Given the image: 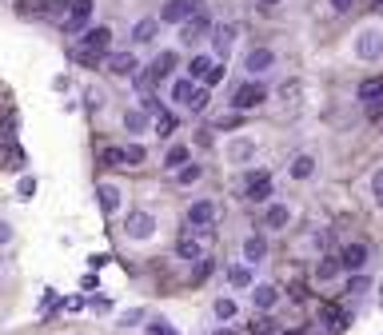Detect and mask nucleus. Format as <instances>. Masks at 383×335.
Instances as JSON below:
<instances>
[{
	"label": "nucleus",
	"mask_w": 383,
	"mask_h": 335,
	"mask_svg": "<svg viewBox=\"0 0 383 335\" xmlns=\"http://www.w3.org/2000/svg\"><path fill=\"white\" fill-rule=\"evenodd\" d=\"M252 304H256V312H272V307L280 304V287L256 284V287H252Z\"/></svg>",
	"instance_id": "nucleus-16"
},
{
	"label": "nucleus",
	"mask_w": 383,
	"mask_h": 335,
	"mask_svg": "<svg viewBox=\"0 0 383 335\" xmlns=\"http://www.w3.org/2000/svg\"><path fill=\"white\" fill-rule=\"evenodd\" d=\"M188 160H192L188 144H172L168 156H164V168H168V172H176V168H180V164H188Z\"/></svg>",
	"instance_id": "nucleus-27"
},
{
	"label": "nucleus",
	"mask_w": 383,
	"mask_h": 335,
	"mask_svg": "<svg viewBox=\"0 0 383 335\" xmlns=\"http://www.w3.org/2000/svg\"><path fill=\"white\" fill-rule=\"evenodd\" d=\"M104 68H108L112 76H124V80H128L132 72L140 68V60H136V52H108V56H104Z\"/></svg>",
	"instance_id": "nucleus-11"
},
{
	"label": "nucleus",
	"mask_w": 383,
	"mask_h": 335,
	"mask_svg": "<svg viewBox=\"0 0 383 335\" xmlns=\"http://www.w3.org/2000/svg\"><path fill=\"white\" fill-rule=\"evenodd\" d=\"M367 292H372V280L363 272H355L352 280H347V299H352V295H367Z\"/></svg>",
	"instance_id": "nucleus-35"
},
{
	"label": "nucleus",
	"mask_w": 383,
	"mask_h": 335,
	"mask_svg": "<svg viewBox=\"0 0 383 335\" xmlns=\"http://www.w3.org/2000/svg\"><path fill=\"white\" fill-rule=\"evenodd\" d=\"M263 100H268V88H263L260 80H248L243 88H236V96H232V108L240 112V116H248V112H256Z\"/></svg>",
	"instance_id": "nucleus-3"
},
{
	"label": "nucleus",
	"mask_w": 383,
	"mask_h": 335,
	"mask_svg": "<svg viewBox=\"0 0 383 335\" xmlns=\"http://www.w3.org/2000/svg\"><path fill=\"white\" fill-rule=\"evenodd\" d=\"M16 12L21 16H36V0H16Z\"/></svg>",
	"instance_id": "nucleus-47"
},
{
	"label": "nucleus",
	"mask_w": 383,
	"mask_h": 335,
	"mask_svg": "<svg viewBox=\"0 0 383 335\" xmlns=\"http://www.w3.org/2000/svg\"><path fill=\"white\" fill-rule=\"evenodd\" d=\"M16 188H21V196H32V192H36V180H32V176H21Z\"/></svg>",
	"instance_id": "nucleus-48"
},
{
	"label": "nucleus",
	"mask_w": 383,
	"mask_h": 335,
	"mask_svg": "<svg viewBox=\"0 0 383 335\" xmlns=\"http://www.w3.org/2000/svg\"><path fill=\"white\" fill-rule=\"evenodd\" d=\"M24 164V152L16 148L12 136H0V168H21Z\"/></svg>",
	"instance_id": "nucleus-20"
},
{
	"label": "nucleus",
	"mask_w": 383,
	"mask_h": 335,
	"mask_svg": "<svg viewBox=\"0 0 383 335\" xmlns=\"http://www.w3.org/2000/svg\"><path fill=\"white\" fill-rule=\"evenodd\" d=\"M327 4H332L335 12H352V4H355V0H327Z\"/></svg>",
	"instance_id": "nucleus-50"
},
{
	"label": "nucleus",
	"mask_w": 383,
	"mask_h": 335,
	"mask_svg": "<svg viewBox=\"0 0 383 335\" xmlns=\"http://www.w3.org/2000/svg\"><path fill=\"white\" fill-rule=\"evenodd\" d=\"M148 335H176V331H172L168 319H152V324H148Z\"/></svg>",
	"instance_id": "nucleus-44"
},
{
	"label": "nucleus",
	"mask_w": 383,
	"mask_h": 335,
	"mask_svg": "<svg viewBox=\"0 0 383 335\" xmlns=\"http://www.w3.org/2000/svg\"><path fill=\"white\" fill-rule=\"evenodd\" d=\"M188 228L192 232H200V235H212L216 228V200H196L188 208Z\"/></svg>",
	"instance_id": "nucleus-4"
},
{
	"label": "nucleus",
	"mask_w": 383,
	"mask_h": 335,
	"mask_svg": "<svg viewBox=\"0 0 383 335\" xmlns=\"http://www.w3.org/2000/svg\"><path fill=\"white\" fill-rule=\"evenodd\" d=\"M156 36H160V21H152V16L132 28V41H136V44H148V41H156Z\"/></svg>",
	"instance_id": "nucleus-25"
},
{
	"label": "nucleus",
	"mask_w": 383,
	"mask_h": 335,
	"mask_svg": "<svg viewBox=\"0 0 383 335\" xmlns=\"http://www.w3.org/2000/svg\"><path fill=\"white\" fill-rule=\"evenodd\" d=\"M188 108H192V116H204V112H208V88H192Z\"/></svg>",
	"instance_id": "nucleus-34"
},
{
	"label": "nucleus",
	"mask_w": 383,
	"mask_h": 335,
	"mask_svg": "<svg viewBox=\"0 0 383 335\" xmlns=\"http://www.w3.org/2000/svg\"><path fill=\"white\" fill-rule=\"evenodd\" d=\"M84 104H88V112H100V104H104V96L96 88H88L84 92Z\"/></svg>",
	"instance_id": "nucleus-45"
},
{
	"label": "nucleus",
	"mask_w": 383,
	"mask_h": 335,
	"mask_svg": "<svg viewBox=\"0 0 383 335\" xmlns=\"http://www.w3.org/2000/svg\"><path fill=\"white\" fill-rule=\"evenodd\" d=\"M68 4L72 0H36V16L48 24H64V16H68Z\"/></svg>",
	"instance_id": "nucleus-14"
},
{
	"label": "nucleus",
	"mask_w": 383,
	"mask_h": 335,
	"mask_svg": "<svg viewBox=\"0 0 383 335\" xmlns=\"http://www.w3.org/2000/svg\"><path fill=\"white\" fill-rule=\"evenodd\" d=\"M355 56H360L363 64L383 60V28H363L360 36H355Z\"/></svg>",
	"instance_id": "nucleus-2"
},
{
	"label": "nucleus",
	"mask_w": 383,
	"mask_h": 335,
	"mask_svg": "<svg viewBox=\"0 0 383 335\" xmlns=\"http://www.w3.org/2000/svg\"><path fill=\"white\" fill-rule=\"evenodd\" d=\"M379 304H383V284H379Z\"/></svg>",
	"instance_id": "nucleus-54"
},
{
	"label": "nucleus",
	"mask_w": 383,
	"mask_h": 335,
	"mask_svg": "<svg viewBox=\"0 0 383 335\" xmlns=\"http://www.w3.org/2000/svg\"><path fill=\"white\" fill-rule=\"evenodd\" d=\"M312 172H315L312 156H295L292 160V180H312Z\"/></svg>",
	"instance_id": "nucleus-31"
},
{
	"label": "nucleus",
	"mask_w": 383,
	"mask_h": 335,
	"mask_svg": "<svg viewBox=\"0 0 383 335\" xmlns=\"http://www.w3.org/2000/svg\"><path fill=\"white\" fill-rule=\"evenodd\" d=\"M9 240H12V228L9 223H0V244H9Z\"/></svg>",
	"instance_id": "nucleus-51"
},
{
	"label": "nucleus",
	"mask_w": 383,
	"mask_h": 335,
	"mask_svg": "<svg viewBox=\"0 0 383 335\" xmlns=\"http://www.w3.org/2000/svg\"><path fill=\"white\" fill-rule=\"evenodd\" d=\"M243 255H248V264H260L263 255H268V240L263 235H248L243 240Z\"/></svg>",
	"instance_id": "nucleus-24"
},
{
	"label": "nucleus",
	"mask_w": 383,
	"mask_h": 335,
	"mask_svg": "<svg viewBox=\"0 0 383 335\" xmlns=\"http://www.w3.org/2000/svg\"><path fill=\"white\" fill-rule=\"evenodd\" d=\"M120 152H124V164H144V148H140V144H124Z\"/></svg>",
	"instance_id": "nucleus-42"
},
{
	"label": "nucleus",
	"mask_w": 383,
	"mask_h": 335,
	"mask_svg": "<svg viewBox=\"0 0 383 335\" xmlns=\"http://www.w3.org/2000/svg\"><path fill=\"white\" fill-rule=\"evenodd\" d=\"M176 255H180V260H188V264H196V260L204 255V248H200V240L192 235V228L180 235V240H176Z\"/></svg>",
	"instance_id": "nucleus-19"
},
{
	"label": "nucleus",
	"mask_w": 383,
	"mask_h": 335,
	"mask_svg": "<svg viewBox=\"0 0 383 335\" xmlns=\"http://www.w3.org/2000/svg\"><path fill=\"white\" fill-rule=\"evenodd\" d=\"M108 44H112V28L108 24H96V28L84 32L80 48H72V60H80L84 68H96V64L108 56Z\"/></svg>",
	"instance_id": "nucleus-1"
},
{
	"label": "nucleus",
	"mask_w": 383,
	"mask_h": 335,
	"mask_svg": "<svg viewBox=\"0 0 383 335\" xmlns=\"http://www.w3.org/2000/svg\"><path fill=\"white\" fill-rule=\"evenodd\" d=\"M124 235H132V240H152L156 235V216L152 212H128L124 216Z\"/></svg>",
	"instance_id": "nucleus-7"
},
{
	"label": "nucleus",
	"mask_w": 383,
	"mask_h": 335,
	"mask_svg": "<svg viewBox=\"0 0 383 335\" xmlns=\"http://www.w3.org/2000/svg\"><path fill=\"white\" fill-rule=\"evenodd\" d=\"M288 220H292V212H288V203H272V208H268V216H263V223H268L272 232L288 228Z\"/></svg>",
	"instance_id": "nucleus-23"
},
{
	"label": "nucleus",
	"mask_w": 383,
	"mask_h": 335,
	"mask_svg": "<svg viewBox=\"0 0 383 335\" xmlns=\"http://www.w3.org/2000/svg\"><path fill=\"white\" fill-rule=\"evenodd\" d=\"M228 284H232V287H252V267H248V264L228 267Z\"/></svg>",
	"instance_id": "nucleus-32"
},
{
	"label": "nucleus",
	"mask_w": 383,
	"mask_h": 335,
	"mask_svg": "<svg viewBox=\"0 0 383 335\" xmlns=\"http://www.w3.org/2000/svg\"><path fill=\"white\" fill-rule=\"evenodd\" d=\"M176 64H180V60H176V52H160V56H156V60L148 64L152 80H156V84H160V80H168L172 72H176Z\"/></svg>",
	"instance_id": "nucleus-18"
},
{
	"label": "nucleus",
	"mask_w": 383,
	"mask_h": 335,
	"mask_svg": "<svg viewBox=\"0 0 383 335\" xmlns=\"http://www.w3.org/2000/svg\"><path fill=\"white\" fill-rule=\"evenodd\" d=\"M288 335H315L312 327H295V331H288Z\"/></svg>",
	"instance_id": "nucleus-52"
},
{
	"label": "nucleus",
	"mask_w": 383,
	"mask_h": 335,
	"mask_svg": "<svg viewBox=\"0 0 383 335\" xmlns=\"http://www.w3.org/2000/svg\"><path fill=\"white\" fill-rule=\"evenodd\" d=\"M200 176H204V168H200V164H192V160L176 168V184H180V188H188V184H196Z\"/></svg>",
	"instance_id": "nucleus-29"
},
{
	"label": "nucleus",
	"mask_w": 383,
	"mask_h": 335,
	"mask_svg": "<svg viewBox=\"0 0 383 335\" xmlns=\"http://www.w3.org/2000/svg\"><path fill=\"white\" fill-rule=\"evenodd\" d=\"M212 312H216V319H224V324H228V319H236V299H228V295H224V299H216V304H212Z\"/></svg>",
	"instance_id": "nucleus-36"
},
{
	"label": "nucleus",
	"mask_w": 383,
	"mask_h": 335,
	"mask_svg": "<svg viewBox=\"0 0 383 335\" xmlns=\"http://www.w3.org/2000/svg\"><path fill=\"white\" fill-rule=\"evenodd\" d=\"M96 200H100V212L104 216H116L120 212V188H116V184H96Z\"/></svg>",
	"instance_id": "nucleus-15"
},
{
	"label": "nucleus",
	"mask_w": 383,
	"mask_h": 335,
	"mask_svg": "<svg viewBox=\"0 0 383 335\" xmlns=\"http://www.w3.org/2000/svg\"><path fill=\"white\" fill-rule=\"evenodd\" d=\"M212 335H240V331H232V327H220V331H212Z\"/></svg>",
	"instance_id": "nucleus-53"
},
{
	"label": "nucleus",
	"mask_w": 383,
	"mask_h": 335,
	"mask_svg": "<svg viewBox=\"0 0 383 335\" xmlns=\"http://www.w3.org/2000/svg\"><path fill=\"white\" fill-rule=\"evenodd\" d=\"M208 32H212V16H208V9L192 12L188 21H180V44H196V41H204Z\"/></svg>",
	"instance_id": "nucleus-6"
},
{
	"label": "nucleus",
	"mask_w": 383,
	"mask_h": 335,
	"mask_svg": "<svg viewBox=\"0 0 383 335\" xmlns=\"http://www.w3.org/2000/svg\"><path fill=\"white\" fill-rule=\"evenodd\" d=\"M156 132H160V136L176 132V116H172V112H160V116H156Z\"/></svg>",
	"instance_id": "nucleus-40"
},
{
	"label": "nucleus",
	"mask_w": 383,
	"mask_h": 335,
	"mask_svg": "<svg viewBox=\"0 0 383 335\" xmlns=\"http://www.w3.org/2000/svg\"><path fill=\"white\" fill-rule=\"evenodd\" d=\"M212 260H204V255H200V260H196V272H192V284H204V280H208V275H212Z\"/></svg>",
	"instance_id": "nucleus-39"
},
{
	"label": "nucleus",
	"mask_w": 383,
	"mask_h": 335,
	"mask_svg": "<svg viewBox=\"0 0 383 335\" xmlns=\"http://www.w3.org/2000/svg\"><path fill=\"white\" fill-rule=\"evenodd\" d=\"M92 12H96V0H72V4H68V16H64L61 28H68V32L88 28V24H92Z\"/></svg>",
	"instance_id": "nucleus-8"
},
{
	"label": "nucleus",
	"mask_w": 383,
	"mask_h": 335,
	"mask_svg": "<svg viewBox=\"0 0 383 335\" xmlns=\"http://www.w3.org/2000/svg\"><path fill=\"white\" fill-rule=\"evenodd\" d=\"M88 307H92V312H108V299H104V295H96V299H88Z\"/></svg>",
	"instance_id": "nucleus-49"
},
{
	"label": "nucleus",
	"mask_w": 383,
	"mask_h": 335,
	"mask_svg": "<svg viewBox=\"0 0 383 335\" xmlns=\"http://www.w3.org/2000/svg\"><path fill=\"white\" fill-rule=\"evenodd\" d=\"M340 264L347 267V272H363V264H367V244H360V240H352V244H343Z\"/></svg>",
	"instance_id": "nucleus-13"
},
{
	"label": "nucleus",
	"mask_w": 383,
	"mask_h": 335,
	"mask_svg": "<svg viewBox=\"0 0 383 335\" xmlns=\"http://www.w3.org/2000/svg\"><path fill=\"white\" fill-rule=\"evenodd\" d=\"M360 100H363V104L383 100V76H367V80L360 84Z\"/></svg>",
	"instance_id": "nucleus-22"
},
{
	"label": "nucleus",
	"mask_w": 383,
	"mask_h": 335,
	"mask_svg": "<svg viewBox=\"0 0 383 335\" xmlns=\"http://www.w3.org/2000/svg\"><path fill=\"white\" fill-rule=\"evenodd\" d=\"M124 128H128L132 136H140L144 128H148V112H144V108H128V112H124Z\"/></svg>",
	"instance_id": "nucleus-26"
},
{
	"label": "nucleus",
	"mask_w": 383,
	"mask_h": 335,
	"mask_svg": "<svg viewBox=\"0 0 383 335\" xmlns=\"http://www.w3.org/2000/svg\"><path fill=\"white\" fill-rule=\"evenodd\" d=\"M100 164H104V168H120V164H124V152H120V148H104V152H100Z\"/></svg>",
	"instance_id": "nucleus-41"
},
{
	"label": "nucleus",
	"mask_w": 383,
	"mask_h": 335,
	"mask_svg": "<svg viewBox=\"0 0 383 335\" xmlns=\"http://www.w3.org/2000/svg\"><path fill=\"white\" fill-rule=\"evenodd\" d=\"M204 9H208V0H164L160 24H180V21H188L192 12H204Z\"/></svg>",
	"instance_id": "nucleus-5"
},
{
	"label": "nucleus",
	"mask_w": 383,
	"mask_h": 335,
	"mask_svg": "<svg viewBox=\"0 0 383 335\" xmlns=\"http://www.w3.org/2000/svg\"><path fill=\"white\" fill-rule=\"evenodd\" d=\"M243 68H248V76H263V72H272L276 68V52L272 48H252L248 56H243Z\"/></svg>",
	"instance_id": "nucleus-10"
},
{
	"label": "nucleus",
	"mask_w": 383,
	"mask_h": 335,
	"mask_svg": "<svg viewBox=\"0 0 383 335\" xmlns=\"http://www.w3.org/2000/svg\"><path fill=\"white\" fill-rule=\"evenodd\" d=\"M340 272H343L340 255H323V260H320V267H315V275H320V284H327V280H335Z\"/></svg>",
	"instance_id": "nucleus-28"
},
{
	"label": "nucleus",
	"mask_w": 383,
	"mask_h": 335,
	"mask_svg": "<svg viewBox=\"0 0 383 335\" xmlns=\"http://www.w3.org/2000/svg\"><path fill=\"white\" fill-rule=\"evenodd\" d=\"M192 88H196V84H192V80H176V88H172V96H176V104H188Z\"/></svg>",
	"instance_id": "nucleus-43"
},
{
	"label": "nucleus",
	"mask_w": 383,
	"mask_h": 335,
	"mask_svg": "<svg viewBox=\"0 0 383 335\" xmlns=\"http://www.w3.org/2000/svg\"><path fill=\"white\" fill-rule=\"evenodd\" d=\"M276 331H280V327H276V319H272L268 312L256 315L252 324H248V335H276Z\"/></svg>",
	"instance_id": "nucleus-30"
},
{
	"label": "nucleus",
	"mask_w": 383,
	"mask_h": 335,
	"mask_svg": "<svg viewBox=\"0 0 383 335\" xmlns=\"http://www.w3.org/2000/svg\"><path fill=\"white\" fill-rule=\"evenodd\" d=\"M280 100L288 104L292 112H300V100H303V88H300V80H283V84H280Z\"/></svg>",
	"instance_id": "nucleus-21"
},
{
	"label": "nucleus",
	"mask_w": 383,
	"mask_h": 335,
	"mask_svg": "<svg viewBox=\"0 0 383 335\" xmlns=\"http://www.w3.org/2000/svg\"><path fill=\"white\" fill-rule=\"evenodd\" d=\"M224 76H228V68H224V64H212V68L204 72V80H200V84H204V88H216Z\"/></svg>",
	"instance_id": "nucleus-38"
},
{
	"label": "nucleus",
	"mask_w": 383,
	"mask_h": 335,
	"mask_svg": "<svg viewBox=\"0 0 383 335\" xmlns=\"http://www.w3.org/2000/svg\"><path fill=\"white\" fill-rule=\"evenodd\" d=\"M372 196H375V203H379V208H383V168H379V172L372 176Z\"/></svg>",
	"instance_id": "nucleus-46"
},
{
	"label": "nucleus",
	"mask_w": 383,
	"mask_h": 335,
	"mask_svg": "<svg viewBox=\"0 0 383 335\" xmlns=\"http://www.w3.org/2000/svg\"><path fill=\"white\" fill-rule=\"evenodd\" d=\"M236 24H216L212 28V48L220 52V56H228V52H232V44H236Z\"/></svg>",
	"instance_id": "nucleus-17"
},
{
	"label": "nucleus",
	"mask_w": 383,
	"mask_h": 335,
	"mask_svg": "<svg viewBox=\"0 0 383 335\" xmlns=\"http://www.w3.org/2000/svg\"><path fill=\"white\" fill-rule=\"evenodd\" d=\"M212 68V60L208 56H192L188 60V72H192V80H204V72Z\"/></svg>",
	"instance_id": "nucleus-37"
},
{
	"label": "nucleus",
	"mask_w": 383,
	"mask_h": 335,
	"mask_svg": "<svg viewBox=\"0 0 383 335\" xmlns=\"http://www.w3.org/2000/svg\"><path fill=\"white\" fill-rule=\"evenodd\" d=\"M252 152H256V140H236L232 148H228V156H232L236 164H243V160H252Z\"/></svg>",
	"instance_id": "nucleus-33"
},
{
	"label": "nucleus",
	"mask_w": 383,
	"mask_h": 335,
	"mask_svg": "<svg viewBox=\"0 0 383 335\" xmlns=\"http://www.w3.org/2000/svg\"><path fill=\"white\" fill-rule=\"evenodd\" d=\"M320 324H323V331H332V335H340V331H347V315L340 312L335 304H320Z\"/></svg>",
	"instance_id": "nucleus-12"
},
{
	"label": "nucleus",
	"mask_w": 383,
	"mask_h": 335,
	"mask_svg": "<svg viewBox=\"0 0 383 335\" xmlns=\"http://www.w3.org/2000/svg\"><path fill=\"white\" fill-rule=\"evenodd\" d=\"M248 200L252 203L272 200V172H268V168H252V172H248Z\"/></svg>",
	"instance_id": "nucleus-9"
}]
</instances>
